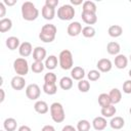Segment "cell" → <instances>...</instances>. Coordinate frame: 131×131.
<instances>
[{"label": "cell", "instance_id": "obj_1", "mask_svg": "<svg viewBox=\"0 0 131 131\" xmlns=\"http://www.w3.org/2000/svg\"><path fill=\"white\" fill-rule=\"evenodd\" d=\"M20 9H21V16L25 20L28 21L35 20L39 15V10L36 8L35 4L30 1L24 2Z\"/></svg>", "mask_w": 131, "mask_h": 131}, {"label": "cell", "instance_id": "obj_2", "mask_svg": "<svg viewBox=\"0 0 131 131\" xmlns=\"http://www.w3.org/2000/svg\"><path fill=\"white\" fill-rule=\"evenodd\" d=\"M56 33H57V29H56V27L54 25L46 24L41 28V31H40V34H39V38L44 43H50V42L54 41Z\"/></svg>", "mask_w": 131, "mask_h": 131}, {"label": "cell", "instance_id": "obj_3", "mask_svg": "<svg viewBox=\"0 0 131 131\" xmlns=\"http://www.w3.org/2000/svg\"><path fill=\"white\" fill-rule=\"evenodd\" d=\"M50 116L55 123L63 122L66 119V114L62 104L59 102H53L50 105Z\"/></svg>", "mask_w": 131, "mask_h": 131}, {"label": "cell", "instance_id": "obj_4", "mask_svg": "<svg viewBox=\"0 0 131 131\" xmlns=\"http://www.w3.org/2000/svg\"><path fill=\"white\" fill-rule=\"evenodd\" d=\"M58 61L59 66L62 70H71L74 64V59H73V54L70 50L64 49L60 51L59 56H58Z\"/></svg>", "mask_w": 131, "mask_h": 131}, {"label": "cell", "instance_id": "obj_5", "mask_svg": "<svg viewBox=\"0 0 131 131\" xmlns=\"http://www.w3.org/2000/svg\"><path fill=\"white\" fill-rule=\"evenodd\" d=\"M75 16V9L70 4H63L57 9V17L61 20H71Z\"/></svg>", "mask_w": 131, "mask_h": 131}, {"label": "cell", "instance_id": "obj_6", "mask_svg": "<svg viewBox=\"0 0 131 131\" xmlns=\"http://www.w3.org/2000/svg\"><path fill=\"white\" fill-rule=\"evenodd\" d=\"M13 69L17 76H26L29 72V64L27 59L24 57H18L13 61Z\"/></svg>", "mask_w": 131, "mask_h": 131}, {"label": "cell", "instance_id": "obj_7", "mask_svg": "<svg viewBox=\"0 0 131 131\" xmlns=\"http://www.w3.org/2000/svg\"><path fill=\"white\" fill-rule=\"evenodd\" d=\"M40 94H41V90H40V87L35 84V83H32L30 85L27 86L26 88V95L29 99L31 100H36L40 97Z\"/></svg>", "mask_w": 131, "mask_h": 131}, {"label": "cell", "instance_id": "obj_8", "mask_svg": "<svg viewBox=\"0 0 131 131\" xmlns=\"http://www.w3.org/2000/svg\"><path fill=\"white\" fill-rule=\"evenodd\" d=\"M82 25L79 23V21H72L69 26H68V29H67V32H68V35L71 36V37H76L78 36L80 33H82Z\"/></svg>", "mask_w": 131, "mask_h": 131}, {"label": "cell", "instance_id": "obj_9", "mask_svg": "<svg viewBox=\"0 0 131 131\" xmlns=\"http://www.w3.org/2000/svg\"><path fill=\"white\" fill-rule=\"evenodd\" d=\"M96 67L98 69L99 72H102V73H107L112 70L113 68V64H112V61L108 59V58H100L97 63H96Z\"/></svg>", "mask_w": 131, "mask_h": 131}, {"label": "cell", "instance_id": "obj_10", "mask_svg": "<svg viewBox=\"0 0 131 131\" xmlns=\"http://www.w3.org/2000/svg\"><path fill=\"white\" fill-rule=\"evenodd\" d=\"M11 87L14 89V90H21L25 88V85H26V80L23 76H14L12 79H11Z\"/></svg>", "mask_w": 131, "mask_h": 131}, {"label": "cell", "instance_id": "obj_11", "mask_svg": "<svg viewBox=\"0 0 131 131\" xmlns=\"http://www.w3.org/2000/svg\"><path fill=\"white\" fill-rule=\"evenodd\" d=\"M106 125H107V122H106L104 117H96L92 121V126L97 131L104 130L106 128Z\"/></svg>", "mask_w": 131, "mask_h": 131}, {"label": "cell", "instance_id": "obj_12", "mask_svg": "<svg viewBox=\"0 0 131 131\" xmlns=\"http://www.w3.org/2000/svg\"><path fill=\"white\" fill-rule=\"evenodd\" d=\"M33 48H32V44L30 42H23L18 48V52H19V55L23 56V57H27L29 56L31 53H32Z\"/></svg>", "mask_w": 131, "mask_h": 131}, {"label": "cell", "instance_id": "obj_13", "mask_svg": "<svg viewBox=\"0 0 131 131\" xmlns=\"http://www.w3.org/2000/svg\"><path fill=\"white\" fill-rule=\"evenodd\" d=\"M46 57V49L41 46H37L33 51V58L35 61H42Z\"/></svg>", "mask_w": 131, "mask_h": 131}, {"label": "cell", "instance_id": "obj_14", "mask_svg": "<svg viewBox=\"0 0 131 131\" xmlns=\"http://www.w3.org/2000/svg\"><path fill=\"white\" fill-rule=\"evenodd\" d=\"M85 77V71L83 68L81 67H74L71 71V78L73 80H77V81H80V80H83V78Z\"/></svg>", "mask_w": 131, "mask_h": 131}, {"label": "cell", "instance_id": "obj_15", "mask_svg": "<svg viewBox=\"0 0 131 131\" xmlns=\"http://www.w3.org/2000/svg\"><path fill=\"white\" fill-rule=\"evenodd\" d=\"M81 17H82V20H83L85 24H87V25H94V24L97 21L96 13H91V12L82 11Z\"/></svg>", "mask_w": 131, "mask_h": 131}, {"label": "cell", "instance_id": "obj_16", "mask_svg": "<svg viewBox=\"0 0 131 131\" xmlns=\"http://www.w3.org/2000/svg\"><path fill=\"white\" fill-rule=\"evenodd\" d=\"M108 96L111 98V101H112V104H117L121 101L122 99V93L121 91L118 89V88H113L110 93H108Z\"/></svg>", "mask_w": 131, "mask_h": 131}, {"label": "cell", "instance_id": "obj_17", "mask_svg": "<svg viewBox=\"0 0 131 131\" xmlns=\"http://www.w3.org/2000/svg\"><path fill=\"white\" fill-rule=\"evenodd\" d=\"M120 50H121V47L118 42L112 41V42H108L106 45V51L111 55H118Z\"/></svg>", "mask_w": 131, "mask_h": 131}, {"label": "cell", "instance_id": "obj_18", "mask_svg": "<svg viewBox=\"0 0 131 131\" xmlns=\"http://www.w3.org/2000/svg\"><path fill=\"white\" fill-rule=\"evenodd\" d=\"M34 110L38 113V114H41V115H44L46 114L48 111H49V107H48V104L43 101V100H38L35 102L34 104Z\"/></svg>", "mask_w": 131, "mask_h": 131}, {"label": "cell", "instance_id": "obj_19", "mask_svg": "<svg viewBox=\"0 0 131 131\" xmlns=\"http://www.w3.org/2000/svg\"><path fill=\"white\" fill-rule=\"evenodd\" d=\"M54 15H55V8H52V7H49L46 5H44L42 7V16L45 19L51 20L54 18Z\"/></svg>", "mask_w": 131, "mask_h": 131}, {"label": "cell", "instance_id": "obj_20", "mask_svg": "<svg viewBox=\"0 0 131 131\" xmlns=\"http://www.w3.org/2000/svg\"><path fill=\"white\" fill-rule=\"evenodd\" d=\"M127 63H128V59L124 54H118L115 57V66H116V68H118L120 70L125 69L127 67Z\"/></svg>", "mask_w": 131, "mask_h": 131}, {"label": "cell", "instance_id": "obj_21", "mask_svg": "<svg viewBox=\"0 0 131 131\" xmlns=\"http://www.w3.org/2000/svg\"><path fill=\"white\" fill-rule=\"evenodd\" d=\"M6 46L8 47V49L10 50H15L16 48H19L20 44H19V39L17 37L14 36H10L6 39Z\"/></svg>", "mask_w": 131, "mask_h": 131}, {"label": "cell", "instance_id": "obj_22", "mask_svg": "<svg viewBox=\"0 0 131 131\" xmlns=\"http://www.w3.org/2000/svg\"><path fill=\"white\" fill-rule=\"evenodd\" d=\"M110 125L114 130H119V129H122L124 127L125 121L122 117H115V118H112Z\"/></svg>", "mask_w": 131, "mask_h": 131}, {"label": "cell", "instance_id": "obj_23", "mask_svg": "<svg viewBox=\"0 0 131 131\" xmlns=\"http://www.w3.org/2000/svg\"><path fill=\"white\" fill-rule=\"evenodd\" d=\"M107 33L111 37L113 38H117V37H120L122 34H123V28L119 25H113L108 28L107 30Z\"/></svg>", "mask_w": 131, "mask_h": 131}, {"label": "cell", "instance_id": "obj_24", "mask_svg": "<svg viewBox=\"0 0 131 131\" xmlns=\"http://www.w3.org/2000/svg\"><path fill=\"white\" fill-rule=\"evenodd\" d=\"M16 126H17V123H16V120L13 119V118H7L4 120V123H3V127L6 131H14L16 129Z\"/></svg>", "mask_w": 131, "mask_h": 131}, {"label": "cell", "instance_id": "obj_25", "mask_svg": "<svg viewBox=\"0 0 131 131\" xmlns=\"http://www.w3.org/2000/svg\"><path fill=\"white\" fill-rule=\"evenodd\" d=\"M59 86L63 90H70L73 87V79L71 77H62L59 80Z\"/></svg>", "mask_w": 131, "mask_h": 131}, {"label": "cell", "instance_id": "obj_26", "mask_svg": "<svg viewBox=\"0 0 131 131\" xmlns=\"http://www.w3.org/2000/svg\"><path fill=\"white\" fill-rule=\"evenodd\" d=\"M12 27V21L10 18L8 17H4V18H1L0 20V32L1 33H5L7 31H9Z\"/></svg>", "mask_w": 131, "mask_h": 131}, {"label": "cell", "instance_id": "obj_27", "mask_svg": "<svg viewBox=\"0 0 131 131\" xmlns=\"http://www.w3.org/2000/svg\"><path fill=\"white\" fill-rule=\"evenodd\" d=\"M116 112H117V110L114 104H111L105 107H101V115L104 118H112L116 114Z\"/></svg>", "mask_w": 131, "mask_h": 131}, {"label": "cell", "instance_id": "obj_28", "mask_svg": "<svg viewBox=\"0 0 131 131\" xmlns=\"http://www.w3.org/2000/svg\"><path fill=\"white\" fill-rule=\"evenodd\" d=\"M98 104L101 106V107H105V106H108L112 104V101H111V98L108 96V94L106 93H101L98 95Z\"/></svg>", "mask_w": 131, "mask_h": 131}, {"label": "cell", "instance_id": "obj_29", "mask_svg": "<svg viewBox=\"0 0 131 131\" xmlns=\"http://www.w3.org/2000/svg\"><path fill=\"white\" fill-rule=\"evenodd\" d=\"M57 66V57L55 55H49L45 60V68L48 70H54Z\"/></svg>", "mask_w": 131, "mask_h": 131}, {"label": "cell", "instance_id": "obj_30", "mask_svg": "<svg viewBox=\"0 0 131 131\" xmlns=\"http://www.w3.org/2000/svg\"><path fill=\"white\" fill-rule=\"evenodd\" d=\"M83 11L85 12H91V13H96V5L93 1H84L83 3Z\"/></svg>", "mask_w": 131, "mask_h": 131}, {"label": "cell", "instance_id": "obj_31", "mask_svg": "<svg viewBox=\"0 0 131 131\" xmlns=\"http://www.w3.org/2000/svg\"><path fill=\"white\" fill-rule=\"evenodd\" d=\"M43 90L46 94L48 95H53L57 92V87H56V84H46L44 83L43 85Z\"/></svg>", "mask_w": 131, "mask_h": 131}, {"label": "cell", "instance_id": "obj_32", "mask_svg": "<svg viewBox=\"0 0 131 131\" xmlns=\"http://www.w3.org/2000/svg\"><path fill=\"white\" fill-rule=\"evenodd\" d=\"M82 35L86 38H92L95 36V29L92 26H86L82 29Z\"/></svg>", "mask_w": 131, "mask_h": 131}, {"label": "cell", "instance_id": "obj_33", "mask_svg": "<svg viewBox=\"0 0 131 131\" xmlns=\"http://www.w3.org/2000/svg\"><path fill=\"white\" fill-rule=\"evenodd\" d=\"M77 130L78 131H89L90 130V123L87 120H80L77 123Z\"/></svg>", "mask_w": 131, "mask_h": 131}, {"label": "cell", "instance_id": "obj_34", "mask_svg": "<svg viewBox=\"0 0 131 131\" xmlns=\"http://www.w3.org/2000/svg\"><path fill=\"white\" fill-rule=\"evenodd\" d=\"M78 89H79V91H81V92H88L89 91V89H90V83L87 81V80H80L79 82H78Z\"/></svg>", "mask_w": 131, "mask_h": 131}, {"label": "cell", "instance_id": "obj_35", "mask_svg": "<svg viewBox=\"0 0 131 131\" xmlns=\"http://www.w3.org/2000/svg\"><path fill=\"white\" fill-rule=\"evenodd\" d=\"M44 68H45V64H43L42 61H34L31 66V70L36 74H39V73L43 72Z\"/></svg>", "mask_w": 131, "mask_h": 131}, {"label": "cell", "instance_id": "obj_36", "mask_svg": "<svg viewBox=\"0 0 131 131\" xmlns=\"http://www.w3.org/2000/svg\"><path fill=\"white\" fill-rule=\"evenodd\" d=\"M55 82H56V75L54 73L49 72V73L45 74L44 83H46V84H55Z\"/></svg>", "mask_w": 131, "mask_h": 131}, {"label": "cell", "instance_id": "obj_37", "mask_svg": "<svg viewBox=\"0 0 131 131\" xmlns=\"http://www.w3.org/2000/svg\"><path fill=\"white\" fill-rule=\"evenodd\" d=\"M87 77L90 81H97L100 78V72L97 70H91V71H89Z\"/></svg>", "mask_w": 131, "mask_h": 131}, {"label": "cell", "instance_id": "obj_38", "mask_svg": "<svg viewBox=\"0 0 131 131\" xmlns=\"http://www.w3.org/2000/svg\"><path fill=\"white\" fill-rule=\"evenodd\" d=\"M123 92L126 94L131 93V80H126L123 84Z\"/></svg>", "mask_w": 131, "mask_h": 131}, {"label": "cell", "instance_id": "obj_39", "mask_svg": "<svg viewBox=\"0 0 131 131\" xmlns=\"http://www.w3.org/2000/svg\"><path fill=\"white\" fill-rule=\"evenodd\" d=\"M45 5L49 6V7H52V8H55L58 5V0H46Z\"/></svg>", "mask_w": 131, "mask_h": 131}, {"label": "cell", "instance_id": "obj_40", "mask_svg": "<svg viewBox=\"0 0 131 131\" xmlns=\"http://www.w3.org/2000/svg\"><path fill=\"white\" fill-rule=\"evenodd\" d=\"M0 10H1V12H0V16L3 17V16L5 15V12H6V8H5L3 2H0ZM3 18H4V17H3Z\"/></svg>", "mask_w": 131, "mask_h": 131}, {"label": "cell", "instance_id": "obj_41", "mask_svg": "<svg viewBox=\"0 0 131 131\" xmlns=\"http://www.w3.org/2000/svg\"><path fill=\"white\" fill-rule=\"evenodd\" d=\"M61 131H77V130H76V128H75L74 126H72V125H66V126L62 128Z\"/></svg>", "mask_w": 131, "mask_h": 131}, {"label": "cell", "instance_id": "obj_42", "mask_svg": "<svg viewBox=\"0 0 131 131\" xmlns=\"http://www.w3.org/2000/svg\"><path fill=\"white\" fill-rule=\"evenodd\" d=\"M41 131H56V130H55V128H54L53 126H51V125H45V126L42 128Z\"/></svg>", "mask_w": 131, "mask_h": 131}, {"label": "cell", "instance_id": "obj_43", "mask_svg": "<svg viewBox=\"0 0 131 131\" xmlns=\"http://www.w3.org/2000/svg\"><path fill=\"white\" fill-rule=\"evenodd\" d=\"M3 3H4L5 5L12 6V5H14V4L16 3V0H4V1H3Z\"/></svg>", "mask_w": 131, "mask_h": 131}, {"label": "cell", "instance_id": "obj_44", "mask_svg": "<svg viewBox=\"0 0 131 131\" xmlns=\"http://www.w3.org/2000/svg\"><path fill=\"white\" fill-rule=\"evenodd\" d=\"M17 131H32V130H31V128H30L29 126L23 125V126H20V127L18 128V130H17Z\"/></svg>", "mask_w": 131, "mask_h": 131}, {"label": "cell", "instance_id": "obj_45", "mask_svg": "<svg viewBox=\"0 0 131 131\" xmlns=\"http://www.w3.org/2000/svg\"><path fill=\"white\" fill-rule=\"evenodd\" d=\"M71 3L73 5H80L81 3H84L82 0H71Z\"/></svg>", "mask_w": 131, "mask_h": 131}, {"label": "cell", "instance_id": "obj_46", "mask_svg": "<svg viewBox=\"0 0 131 131\" xmlns=\"http://www.w3.org/2000/svg\"><path fill=\"white\" fill-rule=\"evenodd\" d=\"M0 92H1V99H0V101H1V102H3V100H4V97H5V94H4V90H3V89H0Z\"/></svg>", "mask_w": 131, "mask_h": 131}, {"label": "cell", "instance_id": "obj_47", "mask_svg": "<svg viewBox=\"0 0 131 131\" xmlns=\"http://www.w3.org/2000/svg\"><path fill=\"white\" fill-rule=\"evenodd\" d=\"M128 75H129V76H130V77H131V69H130V70H129V73H128Z\"/></svg>", "mask_w": 131, "mask_h": 131}, {"label": "cell", "instance_id": "obj_48", "mask_svg": "<svg viewBox=\"0 0 131 131\" xmlns=\"http://www.w3.org/2000/svg\"><path fill=\"white\" fill-rule=\"evenodd\" d=\"M129 112H130V115H131V107H130V110H129Z\"/></svg>", "mask_w": 131, "mask_h": 131}, {"label": "cell", "instance_id": "obj_49", "mask_svg": "<svg viewBox=\"0 0 131 131\" xmlns=\"http://www.w3.org/2000/svg\"><path fill=\"white\" fill-rule=\"evenodd\" d=\"M130 60H131V55H130Z\"/></svg>", "mask_w": 131, "mask_h": 131}, {"label": "cell", "instance_id": "obj_50", "mask_svg": "<svg viewBox=\"0 0 131 131\" xmlns=\"http://www.w3.org/2000/svg\"><path fill=\"white\" fill-rule=\"evenodd\" d=\"M0 131H3V130H0Z\"/></svg>", "mask_w": 131, "mask_h": 131}]
</instances>
